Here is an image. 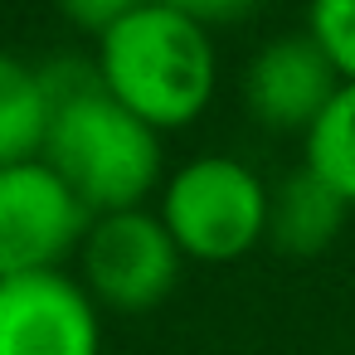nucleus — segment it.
<instances>
[{
  "label": "nucleus",
  "mask_w": 355,
  "mask_h": 355,
  "mask_svg": "<svg viewBox=\"0 0 355 355\" xmlns=\"http://www.w3.org/2000/svg\"><path fill=\"white\" fill-rule=\"evenodd\" d=\"M161 6H171V10H180L185 20H195V25H219V20H239V15H248L258 0H161Z\"/></svg>",
  "instance_id": "13"
},
{
  "label": "nucleus",
  "mask_w": 355,
  "mask_h": 355,
  "mask_svg": "<svg viewBox=\"0 0 355 355\" xmlns=\"http://www.w3.org/2000/svg\"><path fill=\"white\" fill-rule=\"evenodd\" d=\"M98 73L112 103L141 117L151 132L190 127L219 83L209 30L171 6H146L98 35Z\"/></svg>",
  "instance_id": "1"
},
{
  "label": "nucleus",
  "mask_w": 355,
  "mask_h": 355,
  "mask_svg": "<svg viewBox=\"0 0 355 355\" xmlns=\"http://www.w3.org/2000/svg\"><path fill=\"white\" fill-rule=\"evenodd\" d=\"M340 93V73L331 59L302 35L268 40L243 73V103L258 127L268 132H311V122L326 112V103Z\"/></svg>",
  "instance_id": "7"
},
{
  "label": "nucleus",
  "mask_w": 355,
  "mask_h": 355,
  "mask_svg": "<svg viewBox=\"0 0 355 355\" xmlns=\"http://www.w3.org/2000/svg\"><path fill=\"white\" fill-rule=\"evenodd\" d=\"M345 214H350V205L321 175H311L302 166L268 190V243L292 258H311L340 239Z\"/></svg>",
  "instance_id": "8"
},
{
  "label": "nucleus",
  "mask_w": 355,
  "mask_h": 355,
  "mask_svg": "<svg viewBox=\"0 0 355 355\" xmlns=\"http://www.w3.org/2000/svg\"><path fill=\"white\" fill-rule=\"evenodd\" d=\"M302 166L355 209V83H340V93L302 137Z\"/></svg>",
  "instance_id": "10"
},
{
  "label": "nucleus",
  "mask_w": 355,
  "mask_h": 355,
  "mask_svg": "<svg viewBox=\"0 0 355 355\" xmlns=\"http://www.w3.org/2000/svg\"><path fill=\"white\" fill-rule=\"evenodd\" d=\"M103 316L69 272L0 277V355H98Z\"/></svg>",
  "instance_id": "6"
},
{
  "label": "nucleus",
  "mask_w": 355,
  "mask_h": 355,
  "mask_svg": "<svg viewBox=\"0 0 355 355\" xmlns=\"http://www.w3.org/2000/svg\"><path fill=\"white\" fill-rule=\"evenodd\" d=\"M49 93L35 64L0 49V166L40 161L49 137Z\"/></svg>",
  "instance_id": "9"
},
{
  "label": "nucleus",
  "mask_w": 355,
  "mask_h": 355,
  "mask_svg": "<svg viewBox=\"0 0 355 355\" xmlns=\"http://www.w3.org/2000/svg\"><path fill=\"white\" fill-rule=\"evenodd\" d=\"M306 40L331 59L340 83H355V0H311Z\"/></svg>",
  "instance_id": "11"
},
{
  "label": "nucleus",
  "mask_w": 355,
  "mask_h": 355,
  "mask_svg": "<svg viewBox=\"0 0 355 355\" xmlns=\"http://www.w3.org/2000/svg\"><path fill=\"white\" fill-rule=\"evenodd\" d=\"M93 214L44 161L0 166V277L64 272Z\"/></svg>",
  "instance_id": "5"
},
{
  "label": "nucleus",
  "mask_w": 355,
  "mask_h": 355,
  "mask_svg": "<svg viewBox=\"0 0 355 355\" xmlns=\"http://www.w3.org/2000/svg\"><path fill=\"white\" fill-rule=\"evenodd\" d=\"M40 161L78 195L93 219L141 209L161 180V132H151L141 117L112 103L103 83H93L54 103Z\"/></svg>",
  "instance_id": "2"
},
{
  "label": "nucleus",
  "mask_w": 355,
  "mask_h": 355,
  "mask_svg": "<svg viewBox=\"0 0 355 355\" xmlns=\"http://www.w3.org/2000/svg\"><path fill=\"white\" fill-rule=\"evenodd\" d=\"M156 214L185 258L234 263L268 239V185L234 156H195L166 180Z\"/></svg>",
  "instance_id": "3"
},
{
  "label": "nucleus",
  "mask_w": 355,
  "mask_h": 355,
  "mask_svg": "<svg viewBox=\"0 0 355 355\" xmlns=\"http://www.w3.org/2000/svg\"><path fill=\"white\" fill-rule=\"evenodd\" d=\"M156 6V0H59V10L78 25V30H93V35H107L112 25H122L127 15Z\"/></svg>",
  "instance_id": "12"
},
{
  "label": "nucleus",
  "mask_w": 355,
  "mask_h": 355,
  "mask_svg": "<svg viewBox=\"0 0 355 355\" xmlns=\"http://www.w3.org/2000/svg\"><path fill=\"white\" fill-rule=\"evenodd\" d=\"M78 258H83V292L93 297V306L122 316L161 306L185 268V253L151 209L98 214L78 243Z\"/></svg>",
  "instance_id": "4"
}]
</instances>
